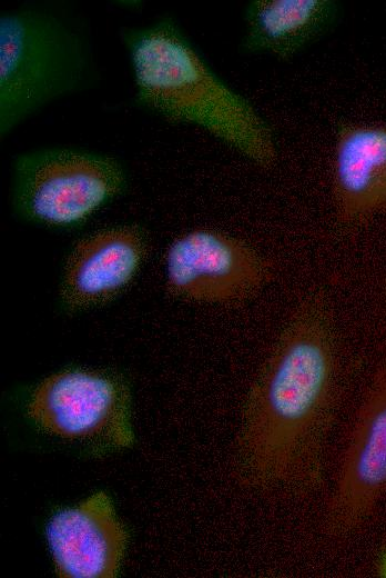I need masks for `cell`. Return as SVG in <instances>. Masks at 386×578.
<instances>
[{
    "mask_svg": "<svg viewBox=\"0 0 386 578\" xmlns=\"http://www.w3.org/2000/svg\"><path fill=\"white\" fill-rule=\"evenodd\" d=\"M24 410L39 431L77 445L89 457H103L134 442L130 387L113 370L57 371L32 388Z\"/></svg>",
    "mask_w": 386,
    "mask_h": 578,
    "instance_id": "5",
    "label": "cell"
},
{
    "mask_svg": "<svg viewBox=\"0 0 386 578\" xmlns=\"http://www.w3.org/2000/svg\"><path fill=\"white\" fill-rule=\"evenodd\" d=\"M135 102L172 123L194 124L263 169L277 161L268 122L206 62L177 22L163 16L122 32Z\"/></svg>",
    "mask_w": 386,
    "mask_h": 578,
    "instance_id": "2",
    "label": "cell"
},
{
    "mask_svg": "<svg viewBox=\"0 0 386 578\" xmlns=\"http://www.w3.org/2000/svg\"><path fill=\"white\" fill-rule=\"evenodd\" d=\"M333 198L338 218L346 223L386 210V127H338Z\"/></svg>",
    "mask_w": 386,
    "mask_h": 578,
    "instance_id": "10",
    "label": "cell"
},
{
    "mask_svg": "<svg viewBox=\"0 0 386 578\" xmlns=\"http://www.w3.org/2000/svg\"><path fill=\"white\" fill-rule=\"evenodd\" d=\"M45 537L60 578L116 577L129 541L128 530L104 491L54 511Z\"/></svg>",
    "mask_w": 386,
    "mask_h": 578,
    "instance_id": "8",
    "label": "cell"
},
{
    "mask_svg": "<svg viewBox=\"0 0 386 578\" xmlns=\"http://www.w3.org/2000/svg\"><path fill=\"white\" fill-rule=\"evenodd\" d=\"M329 301L309 292L286 321L248 393L244 411L246 467L280 472L325 413L333 396L336 352Z\"/></svg>",
    "mask_w": 386,
    "mask_h": 578,
    "instance_id": "1",
    "label": "cell"
},
{
    "mask_svg": "<svg viewBox=\"0 0 386 578\" xmlns=\"http://www.w3.org/2000/svg\"><path fill=\"white\" fill-rule=\"evenodd\" d=\"M148 252L138 225H120L79 240L69 252L59 286L68 313L88 311L116 298L135 278Z\"/></svg>",
    "mask_w": 386,
    "mask_h": 578,
    "instance_id": "7",
    "label": "cell"
},
{
    "mask_svg": "<svg viewBox=\"0 0 386 578\" xmlns=\"http://www.w3.org/2000/svg\"><path fill=\"white\" fill-rule=\"evenodd\" d=\"M113 157L80 148H42L12 163L11 202L21 220L59 230L83 225L126 188Z\"/></svg>",
    "mask_w": 386,
    "mask_h": 578,
    "instance_id": "4",
    "label": "cell"
},
{
    "mask_svg": "<svg viewBox=\"0 0 386 578\" xmlns=\"http://www.w3.org/2000/svg\"><path fill=\"white\" fill-rule=\"evenodd\" d=\"M386 489V361L357 411L344 455L335 508L346 527L363 521Z\"/></svg>",
    "mask_w": 386,
    "mask_h": 578,
    "instance_id": "9",
    "label": "cell"
},
{
    "mask_svg": "<svg viewBox=\"0 0 386 578\" xmlns=\"http://www.w3.org/2000/svg\"><path fill=\"white\" fill-rule=\"evenodd\" d=\"M341 16L334 0H253L244 9V53L288 60L331 31Z\"/></svg>",
    "mask_w": 386,
    "mask_h": 578,
    "instance_id": "11",
    "label": "cell"
},
{
    "mask_svg": "<svg viewBox=\"0 0 386 578\" xmlns=\"http://www.w3.org/2000/svg\"><path fill=\"white\" fill-rule=\"evenodd\" d=\"M378 572L382 577L386 578V550L380 557L379 565H378Z\"/></svg>",
    "mask_w": 386,
    "mask_h": 578,
    "instance_id": "12",
    "label": "cell"
},
{
    "mask_svg": "<svg viewBox=\"0 0 386 578\" xmlns=\"http://www.w3.org/2000/svg\"><path fill=\"white\" fill-rule=\"evenodd\" d=\"M271 278L266 260L245 241L213 229H195L173 240L165 256V285L182 300L242 301Z\"/></svg>",
    "mask_w": 386,
    "mask_h": 578,
    "instance_id": "6",
    "label": "cell"
},
{
    "mask_svg": "<svg viewBox=\"0 0 386 578\" xmlns=\"http://www.w3.org/2000/svg\"><path fill=\"white\" fill-rule=\"evenodd\" d=\"M82 40L55 16L31 8L0 17V131L7 136L49 101L83 86Z\"/></svg>",
    "mask_w": 386,
    "mask_h": 578,
    "instance_id": "3",
    "label": "cell"
}]
</instances>
